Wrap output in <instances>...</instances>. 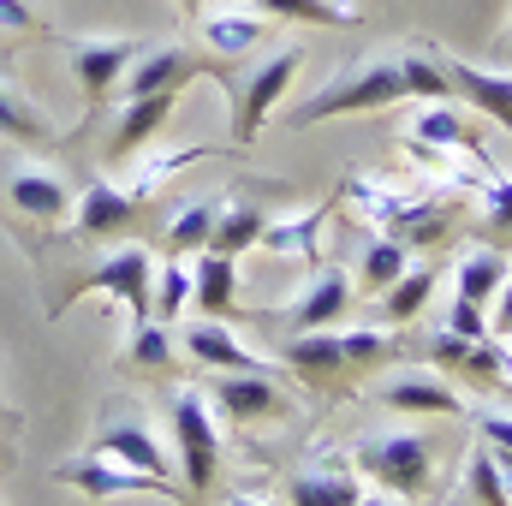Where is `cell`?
I'll list each match as a JSON object with an SVG mask.
<instances>
[{
  "label": "cell",
  "mask_w": 512,
  "mask_h": 506,
  "mask_svg": "<svg viewBox=\"0 0 512 506\" xmlns=\"http://www.w3.org/2000/svg\"><path fill=\"white\" fill-rule=\"evenodd\" d=\"M405 137H411V143H423V149H459V155H483V161H495V155L483 149L477 126H471V114H465V108H453V102H417Z\"/></svg>",
  "instance_id": "cell-17"
},
{
  "label": "cell",
  "mask_w": 512,
  "mask_h": 506,
  "mask_svg": "<svg viewBox=\"0 0 512 506\" xmlns=\"http://www.w3.org/2000/svg\"><path fill=\"white\" fill-rule=\"evenodd\" d=\"M179 346L191 352V364H203V370H215V376H239V370H262V358H256L251 346L227 328V322H209V316H197V322H185L179 328Z\"/></svg>",
  "instance_id": "cell-15"
},
{
  "label": "cell",
  "mask_w": 512,
  "mask_h": 506,
  "mask_svg": "<svg viewBox=\"0 0 512 506\" xmlns=\"http://www.w3.org/2000/svg\"><path fill=\"white\" fill-rule=\"evenodd\" d=\"M185 310H191V268H185V256H167V268H155V286H149V316L161 328H173Z\"/></svg>",
  "instance_id": "cell-33"
},
{
  "label": "cell",
  "mask_w": 512,
  "mask_h": 506,
  "mask_svg": "<svg viewBox=\"0 0 512 506\" xmlns=\"http://www.w3.org/2000/svg\"><path fill=\"white\" fill-rule=\"evenodd\" d=\"M227 506H268V501H256V495H233Z\"/></svg>",
  "instance_id": "cell-44"
},
{
  "label": "cell",
  "mask_w": 512,
  "mask_h": 506,
  "mask_svg": "<svg viewBox=\"0 0 512 506\" xmlns=\"http://www.w3.org/2000/svg\"><path fill=\"white\" fill-rule=\"evenodd\" d=\"M358 465L346 453H316L292 483H286V506H358Z\"/></svg>",
  "instance_id": "cell-14"
},
{
  "label": "cell",
  "mask_w": 512,
  "mask_h": 506,
  "mask_svg": "<svg viewBox=\"0 0 512 506\" xmlns=\"http://www.w3.org/2000/svg\"><path fill=\"white\" fill-rule=\"evenodd\" d=\"M465 501H477V506H512L507 471H501V459H495L489 447H477V453H471V465H465Z\"/></svg>",
  "instance_id": "cell-35"
},
{
  "label": "cell",
  "mask_w": 512,
  "mask_h": 506,
  "mask_svg": "<svg viewBox=\"0 0 512 506\" xmlns=\"http://www.w3.org/2000/svg\"><path fill=\"white\" fill-rule=\"evenodd\" d=\"M477 197H483V215H489V227L512 233V179H507V173H489V179L477 185Z\"/></svg>",
  "instance_id": "cell-38"
},
{
  "label": "cell",
  "mask_w": 512,
  "mask_h": 506,
  "mask_svg": "<svg viewBox=\"0 0 512 506\" xmlns=\"http://www.w3.org/2000/svg\"><path fill=\"white\" fill-rule=\"evenodd\" d=\"M203 42L215 60H233V54H251L262 42V12H209L203 18Z\"/></svg>",
  "instance_id": "cell-31"
},
{
  "label": "cell",
  "mask_w": 512,
  "mask_h": 506,
  "mask_svg": "<svg viewBox=\"0 0 512 506\" xmlns=\"http://www.w3.org/2000/svg\"><path fill=\"white\" fill-rule=\"evenodd\" d=\"M191 78H221V60H203L197 48H179V42H161V48H143L137 66L120 78V96H155V90H185Z\"/></svg>",
  "instance_id": "cell-10"
},
{
  "label": "cell",
  "mask_w": 512,
  "mask_h": 506,
  "mask_svg": "<svg viewBox=\"0 0 512 506\" xmlns=\"http://www.w3.org/2000/svg\"><path fill=\"white\" fill-rule=\"evenodd\" d=\"M209 405H221V417H227V423H239V429H256V423H286V417H292L286 387H274L268 370L215 376V399H209Z\"/></svg>",
  "instance_id": "cell-11"
},
{
  "label": "cell",
  "mask_w": 512,
  "mask_h": 506,
  "mask_svg": "<svg viewBox=\"0 0 512 506\" xmlns=\"http://www.w3.org/2000/svg\"><path fill=\"white\" fill-rule=\"evenodd\" d=\"M6 197H12V209H18L24 221H36V227L72 221V185H66L54 167H36V161L12 167V173H6Z\"/></svg>",
  "instance_id": "cell-12"
},
{
  "label": "cell",
  "mask_w": 512,
  "mask_h": 506,
  "mask_svg": "<svg viewBox=\"0 0 512 506\" xmlns=\"http://www.w3.org/2000/svg\"><path fill=\"white\" fill-rule=\"evenodd\" d=\"M203 6H209V0H179V12H191V18H203Z\"/></svg>",
  "instance_id": "cell-43"
},
{
  "label": "cell",
  "mask_w": 512,
  "mask_h": 506,
  "mask_svg": "<svg viewBox=\"0 0 512 506\" xmlns=\"http://www.w3.org/2000/svg\"><path fill=\"white\" fill-rule=\"evenodd\" d=\"M447 334H459V340H489V310L453 292V298H447Z\"/></svg>",
  "instance_id": "cell-37"
},
{
  "label": "cell",
  "mask_w": 512,
  "mask_h": 506,
  "mask_svg": "<svg viewBox=\"0 0 512 506\" xmlns=\"http://www.w3.org/2000/svg\"><path fill=\"white\" fill-rule=\"evenodd\" d=\"M340 352H346L352 370L387 364V358L399 352V328H387V322H376V328H346V334H340Z\"/></svg>",
  "instance_id": "cell-34"
},
{
  "label": "cell",
  "mask_w": 512,
  "mask_h": 506,
  "mask_svg": "<svg viewBox=\"0 0 512 506\" xmlns=\"http://www.w3.org/2000/svg\"><path fill=\"white\" fill-rule=\"evenodd\" d=\"M0 143H18V149H54L60 143V126L30 96H18L6 78H0Z\"/></svg>",
  "instance_id": "cell-24"
},
{
  "label": "cell",
  "mask_w": 512,
  "mask_h": 506,
  "mask_svg": "<svg viewBox=\"0 0 512 506\" xmlns=\"http://www.w3.org/2000/svg\"><path fill=\"white\" fill-rule=\"evenodd\" d=\"M376 233H387L393 245H405V251L417 256V251H429V245H441V239L453 233V209H447V203H429V197H399Z\"/></svg>",
  "instance_id": "cell-21"
},
{
  "label": "cell",
  "mask_w": 512,
  "mask_h": 506,
  "mask_svg": "<svg viewBox=\"0 0 512 506\" xmlns=\"http://www.w3.org/2000/svg\"><path fill=\"white\" fill-rule=\"evenodd\" d=\"M471 346H477V340H459V334H447V328H441V334L429 340V358H435L441 370H465V358H471Z\"/></svg>",
  "instance_id": "cell-40"
},
{
  "label": "cell",
  "mask_w": 512,
  "mask_h": 506,
  "mask_svg": "<svg viewBox=\"0 0 512 506\" xmlns=\"http://www.w3.org/2000/svg\"><path fill=\"white\" fill-rule=\"evenodd\" d=\"M143 48H149V42H137V36H84V42H66L72 78L84 84L90 108H96L108 90H120V78L137 66V54H143Z\"/></svg>",
  "instance_id": "cell-9"
},
{
  "label": "cell",
  "mask_w": 512,
  "mask_h": 506,
  "mask_svg": "<svg viewBox=\"0 0 512 506\" xmlns=\"http://www.w3.org/2000/svg\"><path fill=\"white\" fill-rule=\"evenodd\" d=\"M340 209V197H322L316 209H304V215H286V221H268L262 227V245L274 256H298V262H310L316 268V233H322V221Z\"/></svg>",
  "instance_id": "cell-25"
},
{
  "label": "cell",
  "mask_w": 512,
  "mask_h": 506,
  "mask_svg": "<svg viewBox=\"0 0 512 506\" xmlns=\"http://www.w3.org/2000/svg\"><path fill=\"white\" fill-rule=\"evenodd\" d=\"M441 72H447V90H453V96H465L483 120H495V126L512 131V72L471 66V60H459V54H447Z\"/></svg>",
  "instance_id": "cell-16"
},
{
  "label": "cell",
  "mask_w": 512,
  "mask_h": 506,
  "mask_svg": "<svg viewBox=\"0 0 512 506\" xmlns=\"http://www.w3.org/2000/svg\"><path fill=\"white\" fill-rule=\"evenodd\" d=\"M507 256L501 251H465L459 262H453V292L459 298H471V304H495V292H501V280H507Z\"/></svg>",
  "instance_id": "cell-27"
},
{
  "label": "cell",
  "mask_w": 512,
  "mask_h": 506,
  "mask_svg": "<svg viewBox=\"0 0 512 506\" xmlns=\"http://www.w3.org/2000/svg\"><path fill=\"white\" fill-rule=\"evenodd\" d=\"M149 286H155V256L143 251V245H114L54 310H66L72 298H114L131 316V328H143V322H155V316H149Z\"/></svg>",
  "instance_id": "cell-4"
},
{
  "label": "cell",
  "mask_w": 512,
  "mask_h": 506,
  "mask_svg": "<svg viewBox=\"0 0 512 506\" xmlns=\"http://www.w3.org/2000/svg\"><path fill=\"white\" fill-rule=\"evenodd\" d=\"M0 36H48V30L30 12V0H0Z\"/></svg>",
  "instance_id": "cell-39"
},
{
  "label": "cell",
  "mask_w": 512,
  "mask_h": 506,
  "mask_svg": "<svg viewBox=\"0 0 512 506\" xmlns=\"http://www.w3.org/2000/svg\"><path fill=\"white\" fill-rule=\"evenodd\" d=\"M352 298H358L352 274L334 268V262H316V274H310L304 292L280 310V322H286V334H316V328H334V322L352 310Z\"/></svg>",
  "instance_id": "cell-8"
},
{
  "label": "cell",
  "mask_w": 512,
  "mask_h": 506,
  "mask_svg": "<svg viewBox=\"0 0 512 506\" xmlns=\"http://www.w3.org/2000/svg\"><path fill=\"white\" fill-rule=\"evenodd\" d=\"M298 66H304V48H274L268 60H256L251 72H239V78L221 72V84L233 90V143H239V149H251L256 137H262L268 114L286 102Z\"/></svg>",
  "instance_id": "cell-3"
},
{
  "label": "cell",
  "mask_w": 512,
  "mask_h": 506,
  "mask_svg": "<svg viewBox=\"0 0 512 506\" xmlns=\"http://www.w3.org/2000/svg\"><path fill=\"white\" fill-rule=\"evenodd\" d=\"M84 453H96V459H114V465H131V471H149V477L173 483V465H167L161 441L149 435V423L137 417V405H108Z\"/></svg>",
  "instance_id": "cell-6"
},
{
  "label": "cell",
  "mask_w": 512,
  "mask_h": 506,
  "mask_svg": "<svg viewBox=\"0 0 512 506\" xmlns=\"http://www.w3.org/2000/svg\"><path fill=\"white\" fill-rule=\"evenodd\" d=\"M256 12L286 24H328V30H346L364 18V6H346V0H256Z\"/></svg>",
  "instance_id": "cell-32"
},
{
  "label": "cell",
  "mask_w": 512,
  "mask_h": 506,
  "mask_svg": "<svg viewBox=\"0 0 512 506\" xmlns=\"http://www.w3.org/2000/svg\"><path fill=\"white\" fill-rule=\"evenodd\" d=\"M137 203H143V191L131 185H108V179H90L84 185V203H78V227H72V239H120L131 227V215H137Z\"/></svg>",
  "instance_id": "cell-20"
},
{
  "label": "cell",
  "mask_w": 512,
  "mask_h": 506,
  "mask_svg": "<svg viewBox=\"0 0 512 506\" xmlns=\"http://www.w3.org/2000/svg\"><path fill=\"white\" fill-rule=\"evenodd\" d=\"M393 102H405V78H399V54L382 60H358V66H340L316 96H304L298 108H286V126L310 131L322 120H352V114H382Z\"/></svg>",
  "instance_id": "cell-1"
},
{
  "label": "cell",
  "mask_w": 512,
  "mask_h": 506,
  "mask_svg": "<svg viewBox=\"0 0 512 506\" xmlns=\"http://www.w3.org/2000/svg\"><path fill=\"white\" fill-rule=\"evenodd\" d=\"M167 364H173V334H167L161 322L131 328L126 352H120V370L137 376V381H161V376H167Z\"/></svg>",
  "instance_id": "cell-28"
},
{
  "label": "cell",
  "mask_w": 512,
  "mask_h": 506,
  "mask_svg": "<svg viewBox=\"0 0 512 506\" xmlns=\"http://www.w3.org/2000/svg\"><path fill=\"white\" fill-rule=\"evenodd\" d=\"M280 364L304 381V387H316V393H340L346 376H352V364H346V352H340V334H334V328L292 334V340L280 346Z\"/></svg>",
  "instance_id": "cell-13"
},
{
  "label": "cell",
  "mask_w": 512,
  "mask_h": 506,
  "mask_svg": "<svg viewBox=\"0 0 512 506\" xmlns=\"http://www.w3.org/2000/svg\"><path fill=\"white\" fill-rule=\"evenodd\" d=\"M54 483L90 495V501H120V495H167L179 501V483H161L149 471H131V465H114V459H96V453H78L66 465H54Z\"/></svg>",
  "instance_id": "cell-7"
},
{
  "label": "cell",
  "mask_w": 512,
  "mask_h": 506,
  "mask_svg": "<svg viewBox=\"0 0 512 506\" xmlns=\"http://www.w3.org/2000/svg\"><path fill=\"white\" fill-rule=\"evenodd\" d=\"M191 310L209 316V322L239 316V256L197 251V262H191Z\"/></svg>",
  "instance_id": "cell-18"
},
{
  "label": "cell",
  "mask_w": 512,
  "mask_h": 506,
  "mask_svg": "<svg viewBox=\"0 0 512 506\" xmlns=\"http://www.w3.org/2000/svg\"><path fill=\"white\" fill-rule=\"evenodd\" d=\"M477 435H483V447L501 459V471L512 477V411H501V405H483V411H477Z\"/></svg>",
  "instance_id": "cell-36"
},
{
  "label": "cell",
  "mask_w": 512,
  "mask_h": 506,
  "mask_svg": "<svg viewBox=\"0 0 512 506\" xmlns=\"http://www.w3.org/2000/svg\"><path fill=\"white\" fill-rule=\"evenodd\" d=\"M376 399L393 405V411H435V417H459V411H465V399L435 376V370H405V376L382 381Z\"/></svg>",
  "instance_id": "cell-22"
},
{
  "label": "cell",
  "mask_w": 512,
  "mask_h": 506,
  "mask_svg": "<svg viewBox=\"0 0 512 506\" xmlns=\"http://www.w3.org/2000/svg\"><path fill=\"white\" fill-rule=\"evenodd\" d=\"M215 197H191L167 215V256H197L209 251V233H215Z\"/></svg>",
  "instance_id": "cell-29"
},
{
  "label": "cell",
  "mask_w": 512,
  "mask_h": 506,
  "mask_svg": "<svg viewBox=\"0 0 512 506\" xmlns=\"http://www.w3.org/2000/svg\"><path fill=\"white\" fill-rule=\"evenodd\" d=\"M173 447H179V477L191 495H209L215 477H221V423L209 411V399L197 387H179L173 393Z\"/></svg>",
  "instance_id": "cell-5"
},
{
  "label": "cell",
  "mask_w": 512,
  "mask_h": 506,
  "mask_svg": "<svg viewBox=\"0 0 512 506\" xmlns=\"http://www.w3.org/2000/svg\"><path fill=\"white\" fill-rule=\"evenodd\" d=\"M489 381L512 393V340H501V352H495V370H489Z\"/></svg>",
  "instance_id": "cell-41"
},
{
  "label": "cell",
  "mask_w": 512,
  "mask_h": 506,
  "mask_svg": "<svg viewBox=\"0 0 512 506\" xmlns=\"http://www.w3.org/2000/svg\"><path fill=\"white\" fill-rule=\"evenodd\" d=\"M262 227H268V215H262L256 203H221V209H215V233H209V251L245 256L251 245H262Z\"/></svg>",
  "instance_id": "cell-30"
},
{
  "label": "cell",
  "mask_w": 512,
  "mask_h": 506,
  "mask_svg": "<svg viewBox=\"0 0 512 506\" xmlns=\"http://www.w3.org/2000/svg\"><path fill=\"white\" fill-rule=\"evenodd\" d=\"M179 96L185 90H155V96H126L120 102V126L108 137V161H131L155 131L167 126L173 114H179Z\"/></svg>",
  "instance_id": "cell-19"
},
{
  "label": "cell",
  "mask_w": 512,
  "mask_h": 506,
  "mask_svg": "<svg viewBox=\"0 0 512 506\" xmlns=\"http://www.w3.org/2000/svg\"><path fill=\"white\" fill-rule=\"evenodd\" d=\"M405 268H411V251H405V245H393L387 233H370V239H364V251H358V274H352V286L376 298V292H387Z\"/></svg>",
  "instance_id": "cell-26"
},
{
  "label": "cell",
  "mask_w": 512,
  "mask_h": 506,
  "mask_svg": "<svg viewBox=\"0 0 512 506\" xmlns=\"http://www.w3.org/2000/svg\"><path fill=\"white\" fill-rule=\"evenodd\" d=\"M0 465H6V459H0Z\"/></svg>",
  "instance_id": "cell-45"
},
{
  "label": "cell",
  "mask_w": 512,
  "mask_h": 506,
  "mask_svg": "<svg viewBox=\"0 0 512 506\" xmlns=\"http://www.w3.org/2000/svg\"><path fill=\"white\" fill-rule=\"evenodd\" d=\"M352 465L387 489V495H405V501H417V495H429V483H435V447L423 441V435H411V429H382V435H364L358 447H352Z\"/></svg>",
  "instance_id": "cell-2"
},
{
  "label": "cell",
  "mask_w": 512,
  "mask_h": 506,
  "mask_svg": "<svg viewBox=\"0 0 512 506\" xmlns=\"http://www.w3.org/2000/svg\"><path fill=\"white\" fill-rule=\"evenodd\" d=\"M435 286H441V268L411 256V268H405V274H399L387 292H376V310H382V322H387V328H411V322L429 310Z\"/></svg>",
  "instance_id": "cell-23"
},
{
  "label": "cell",
  "mask_w": 512,
  "mask_h": 506,
  "mask_svg": "<svg viewBox=\"0 0 512 506\" xmlns=\"http://www.w3.org/2000/svg\"><path fill=\"white\" fill-rule=\"evenodd\" d=\"M358 506H411L405 495H387V489H370V495H358Z\"/></svg>",
  "instance_id": "cell-42"
}]
</instances>
